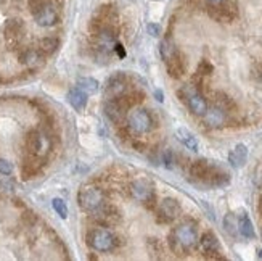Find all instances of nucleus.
<instances>
[{
  "label": "nucleus",
  "mask_w": 262,
  "mask_h": 261,
  "mask_svg": "<svg viewBox=\"0 0 262 261\" xmlns=\"http://www.w3.org/2000/svg\"><path fill=\"white\" fill-rule=\"evenodd\" d=\"M180 99L185 102V105L190 108V112L193 114H198V116H203L208 110V102L203 95L199 94L198 87L195 84H187L180 89Z\"/></svg>",
  "instance_id": "obj_4"
},
{
  "label": "nucleus",
  "mask_w": 262,
  "mask_h": 261,
  "mask_svg": "<svg viewBox=\"0 0 262 261\" xmlns=\"http://www.w3.org/2000/svg\"><path fill=\"white\" fill-rule=\"evenodd\" d=\"M238 234H241L245 239H253L256 235L253 223H251V220H249V216L246 213H241V216L238 218Z\"/></svg>",
  "instance_id": "obj_24"
},
{
  "label": "nucleus",
  "mask_w": 262,
  "mask_h": 261,
  "mask_svg": "<svg viewBox=\"0 0 262 261\" xmlns=\"http://www.w3.org/2000/svg\"><path fill=\"white\" fill-rule=\"evenodd\" d=\"M166 68H167V73L170 77H174V79H179L185 75L187 71V62H185V57L184 53H180L179 50L174 53L172 57L167 58L166 62Z\"/></svg>",
  "instance_id": "obj_15"
},
{
  "label": "nucleus",
  "mask_w": 262,
  "mask_h": 261,
  "mask_svg": "<svg viewBox=\"0 0 262 261\" xmlns=\"http://www.w3.org/2000/svg\"><path fill=\"white\" fill-rule=\"evenodd\" d=\"M126 76L124 75H114L113 77H109L108 84L105 87V97L106 100L111 99H119L126 94Z\"/></svg>",
  "instance_id": "obj_14"
},
{
  "label": "nucleus",
  "mask_w": 262,
  "mask_h": 261,
  "mask_svg": "<svg viewBox=\"0 0 262 261\" xmlns=\"http://www.w3.org/2000/svg\"><path fill=\"white\" fill-rule=\"evenodd\" d=\"M68 102L76 112H82L87 107V94L82 92L79 87H74L68 92Z\"/></svg>",
  "instance_id": "obj_19"
},
{
  "label": "nucleus",
  "mask_w": 262,
  "mask_h": 261,
  "mask_svg": "<svg viewBox=\"0 0 262 261\" xmlns=\"http://www.w3.org/2000/svg\"><path fill=\"white\" fill-rule=\"evenodd\" d=\"M208 13L211 18H214L216 21H222V23H229L231 20H235L236 15H238V8H236L235 2H230V0H224L221 3L216 5H209L208 7Z\"/></svg>",
  "instance_id": "obj_11"
},
{
  "label": "nucleus",
  "mask_w": 262,
  "mask_h": 261,
  "mask_svg": "<svg viewBox=\"0 0 262 261\" xmlns=\"http://www.w3.org/2000/svg\"><path fill=\"white\" fill-rule=\"evenodd\" d=\"M201 250H203L204 257L208 260H224L221 253V244H219L217 237L212 232H206L203 234V237L199 240Z\"/></svg>",
  "instance_id": "obj_12"
},
{
  "label": "nucleus",
  "mask_w": 262,
  "mask_h": 261,
  "mask_svg": "<svg viewBox=\"0 0 262 261\" xmlns=\"http://www.w3.org/2000/svg\"><path fill=\"white\" fill-rule=\"evenodd\" d=\"M52 206H53L55 213L62 218V220H66V218H68V206H66L63 198H53L52 200Z\"/></svg>",
  "instance_id": "obj_30"
},
{
  "label": "nucleus",
  "mask_w": 262,
  "mask_h": 261,
  "mask_svg": "<svg viewBox=\"0 0 262 261\" xmlns=\"http://www.w3.org/2000/svg\"><path fill=\"white\" fill-rule=\"evenodd\" d=\"M160 52H161V58L166 62L167 58H170L175 52H177V48H175V45L169 39H164L160 45Z\"/></svg>",
  "instance_id": "obj_29"
},
{
  "label": "nucleus",
  "mask_w": 262,
  "mask_h": 261,
  "mask_svg": "<svg viewBox=\"0 0 262 261\" xmlns=\"http://www.w3.org/2000/svg\"><path fill=\"white\" fill-rule=\"evenodd\" d=\"M163 163H164V166L169 168V169H172L175 166V163H177V158H175V153L170 149L167 150H164L163 151Z\"/></svg>",
  "instance_id": "obj_31"
},
{
  "label": "nucleus",
  "mask_w": 262,
  "mask_h": 261,
  "mask_svg": "<svg viewBox=\"0 0 262 261\" xmlns=\"http://www.w3.org/2000/svg\"><path fill=\"white\" fill-rule=\"evenodd\" d=\"M175 136H177L179 141L184 144L188 150H192V151H196V150H198V141H196V137H195L188 129H185V127H180V129H177Z\"/></svg>",
  "instance_id": "obj_22"
},
{
  "label": "nucleus",
  "mask_w": 262,
  "mask_h": 261,
  "mask_svg": "<svg viewBox=\"0 0 262 261\" xmlns=\"http://www.w3.org/2000/svg\"><path fill=\"white\" fill-rule=\"evenodd\" d=\"M105 202V193L98 186H84L77 193V203L84 211H94Z\"/></svg>",
  "instance_id": "obj_7"
},
{
  "label": "nucleus",
  "mask_w": 262,
  "mask_h": 261,
  "mask_svg": "<svg viewBox=\"0 0 262 261\" xmlns=\"http://www.w3.org/2000/svg\"><path fill=\"white\" fill-rule=\"evenodd\" d=\"M5 34H7L8 42H16L18 44V40H20L23 36V23L18 20L8 21L7 28H5Z\"/></svg>",
  "instance_id": "obj_23"
},
{
  "label": "nucleus",
  "mask_w": 262,
  "mask_h": 261,
  "mask_svg": "<svg viewBox=\"0 0 262 261\" xmlns=\"http://www.w3.org/2000/svg\"><path fill=\"white\" fill-rule=\"evenodd\" d=\"M11 173H13V165H11V163H10L8 160L0 158V174L10 176Z\"/></svg>",
  "instance_id": "obj_33"
},
{
  "label": "nucleus",
  "mask_w": 262,
  "mask_h": 261,
  "mask_svg": "<svg viewBox=\"0 0 262 261\" xmlns=\"http://www.w3.org/2000/svg\"><path fill=\"white\" fill-rule=\"evenodd\" d=\"M29 10L42 28H52L58 23V10L53 0H29Z\"/></svg>",
  "instance_id": "obj_2"
},
{
  "label": "nucleus",
  "mask_w": 262,
  "mask_h": 261,
  "mask_svg": "<svg viewBox=\"0 0 262 261\" xmlns=\"http://www.w3.org/2000/svg\"><path fill=\"white\" fill-rule=\"evenodd\" d=\"M90 213H92V221L101 227H111L121 223V211L118 210V206L111 203L103 202L94 211H90Z\"/></svg>",
  "instance_id": "obj_5"
},
{
  "label": "nucleus",
  "mask_w": 262,
  "mask_h": 261,
  "mask_svg": "<svg viewBox=\"0 0 262 261\" xmlns=\"http://www.w3.org/2000/svg\"><path fill=\"white\" fill-rule=\"evenodd\" d=\"M209 168H211V165L206 160L193 161L190 165V174L193 176V179H198L201 182H204L206 176H208V173H209Z\"/></svg>",
  "instance_id": "obj_21"
},
{
  "label": "nucleus",
  "mask_w": 262,
  "mask_h": 261,
  "mask_svg": "<svg viewBox=\"0 0 262 261\" xmlns=\"http://www.w3.org/2000/svg\"><path fill=\"white\" fill-rule=\"evenodd\" d=\"M261 234H262V232H261Z\"/></svg>",
  "instance_id": "obj_40"
},
{
  "label": "nucleus",
  "mask_w": 262,
  "mask_h": 261,
  "mask_svg": "<svg viewBox=\"0 0 262 261\" xmlns=\"http://www.w3.org/2000/svg\"><path fill=\"white\" fill-rule=\"evenodd\" d=\"M198 242V229L193 221L180 223L169 235V247L174 253H184L190 250Z\"/></svg>",
  "instance_id": "obj_1"
},
{
  "label": "nucleus",
  "mask_w": 262,
  "mask_h": 261,
  "mask_svg": "<svg viewBox=\"0 0 262 261\" xmlns=\"http://www.w3.org/2000/svg\"><path fill=\"white\" fill-rule=\"evenodd\" d=\"M60 45V42L57 37H44L39 42V50L45 55H52V53L57 52V48Z\"/></svg>",
  "instance_id": "obj_27"
},
{
  "label": "nucleus",
  "mask_w": 262,
  "mask_h": 261,
  "mask_svg": "<svg viewBox=\"0 0 262 261\" xmlns=\"http://www.w3.org/2000/svg\"><path fill=\"white\" fill-rule=\"evenodd\" d=\"M98 81L94 79V77H79L77 79V87L85 94H95L98 90Z\"/></svg>",
  "instance_id": "obj_26"
},
{
  "label": "nucleus",
  "mask_w": 262,
  "mask_h": 261,
  "mask_svg": "<svg viewBox=\"0 0 262 261\" xmlns=\"http://www.w3.org/2000/svg\"><path fill=\"white\" fill-rule=\"evenodd\" d=\"M26 149L29 151V155L39 156V158H45L47 153L52 149V141L45 132L33 131V132H29L26 137Z\"/></svg>",
  "instance_id": "obj_8"
},
{
  "label": "nucleus",
  "mask_w": 262,
  "mask_h": 261,
  "mask_svg": "<svg viewBox=\"0 0 262 261\" xmlns=\"http://www.w3.org/2000/svg\"><path fill=\"white\" fill-rule=\"evenodd\" d=\"M203 116H204V124L211 127V129H217V127H222L227 123V112H224L222 108H219L216 105L212 108H208Z\"/></svg>",
  "instance_id": "obj_16"
},
{
  "label": "nucleus",
  "mask_w": 262,
  "mask_h": 261,
  "mask_svg": "<svg viewBox=\"0 0 262 261\" xmlns=\"http://www.w3.org/2000/svg\"><path fill=\"white\" fill-rule=\"evenodd\" d=\"M20 62L28 66L29 70H39L44 66L45 60H44V53L40 50H34V48H29V50H24L20 55Z\"/></svg>",
  "instance_id": "obj_17"
},
{
  "label": "nucleus",
  "mask_w": 262,
  "mask_h": 261,
  "mask_svg": "<svg viewBox=\"0 0 262 261\" xmlns=\"http://www.w3.org/2000/svg\"><path fill=\"white\" fill-rule=\"evenodd\" d=\"M113 50H114L116 53H118V57H119V58H124V57H126V50H124V47L121 45L119 42H116Z\"/></svg>",
  "instance_id": "obj_35"
},
{
  "label": "nucleus",
  "mask_w": 262,
  "mask_h": 261,
  "mask_svg": "<svg viewBox=\"0 0 262 261\" xmlns=\"http://www.w3.org/2000/svg\"><path fill=\"white\" fill-rule=\"evenodd\" d=\"M212 65L208 62V60H201V63L198 65V70H196V75L199 76H209L212 73Z\"/></svg>",
  "instance_id": "obj_32"
},
{
  "label": "nucleus",
  "mask_w": 262,
  "mask_h": 261,
  "mask_svg": "<svg viewBox=\"0 0 262 261\" xmlns=\"http://www.w3.org/2000/svg\"><path fill=\"white\" fill-rule=\"evenodd\" d=\"M258 255H259V258H262V250H258Z\"/></svg>",
  "instance_id": "obj_39"
},
{
  "label": "nucleus",
  "mask_w": 262,
  "mask_h": 261,
  "mask_svg": "<svg viewBox=\"0 0 262 261\" xmlns=\"http://www.w3.org/2000/svg\"><path fill=\"white\" fill-rule=\"evenodd\" d=\"M147 31H148L150 36H153V37H156V36H160V34H161V28H160V24L150 23L148 26H147Z\"/></svg>",
  "instance_id": "obj_34"
},
{
  "label": "nucleus",
  "mask_w": 262,
  "mask_h": 261,
  "mask_svg": "<svg viewBox=\"0 0 262 261\" xmlns=\"http://www.w3.org/2000/svg\"><path fill=\"white\" fill-rule=\"evenodd\" d=\"M42 165H44V163H42V158L34 156V155H29L23 163V176L24 178H31V176H34L35 173H39Z\"/></svg>",
  "instance_id": "obj_20"
},
{
  "label": "nucleus",
  "mask_w": 262,
  "mask_h": 261,
  "mask_svg": "<svg viewBox=\"0 0 262 261\" xmlns=\"http://www.w3.org/2000/svg\"><path fill=\"white\" fill-rule=\"evenodd\" d=\"M127 108L121 103L118 99H111L105 102V107H103V112H105V116L111 121L113 124L121 126L124 121V113Z\"/></svg>",
  "instance_id": "obj_13"
},
{
  "label": "nucleus",
  "mask_w": 262,
  "mask_h": 261,
  "mask_svg": "<svg viewBox=\"0 0 262 261\" xmlns=\"http://www.w3.org/2000/svg\"><path fill=\"white\" fill-rule=\"evenodd\" d=\"M131 195L132 198L138 200V202L145 203L150 206V203H153L156 200L155 195V186L151 184L148 179H137L131 184Z\"/></svg>",
  "instance_id": "obj_10"
},
{
  "label": "nucleus",
  "mask_w": 262,
  "mask_h": 261,
  "mask_svg": "<svg viewBox=\"0 0 262 261\" xmlns=\"http://www.w3.org/2000/svg\"><path fill=\"white\" fill-rule=\"evenodd\" d=\"M246 160H248V149L243 144H238L229 153V163L233 168H241L246 163Z\"/></svg>",
  "instance_id": "obj_18"
},
{
  "label": "nucleus",
  "mask_w": 262,
  "mask_h": 261,
  "mask_svg": "<svg viewBox=\"0 0 262 261\" xmlns=\"http://www.w3.org/2000/svg\"><path fill=\"white\" fill-rule=\"evenodd\" d=\"M85 240H87V245L92 248V250L100 252V253L111 252L116 245L114 234L109 232L108 229H103L101 226L90 229L87 235H85Z\"/></svg>",
  "instance_id": "obj_3"
},
{
  "label": "nucleus",
  "mask_w": 262,
  "mask_h": 261,
  "mask_svg": "<svg viewBox=\"0 0 262 261\" xmlns=\"http://www.w3.org/2000/svg\"><path fill=\"white\" fill-rule=\"evenodd\" d=\"M182 213V206L175 198H164L158 203L156 208V220L158 223L169 224L175 221Z\"/></svg>",
  "instance_id": "obj_9"
},
{
  "label": "nucleus",
  "mask_w": 262,
  "mask_h": 261,
  "mask_svg": "<svg viewBox=\"0 0 262 261\" xmlns=\"http://www.w3.org/2000/svg\"><path fill=\"white\" fill-rule=\"evenodd\" d=\"M209 5H216V3H221V2H224V0H206Z\"/></svg>",
  "instance_id": "obj_37"
},
{
  "label": "nucleus",
  "mask_w": 262,
  "mask_h": 261,
  "mask_svg": "<svg viewBox=\"0 0 262 261\" xmlns=\"http://www.w3.org/2000/svg\"><path fill=\"white\" fill-rule=\"evenodd\" d=\"M214 103H216V107L222 108V110L227 112V113H230L231 110H235L233 100H231L230 97L227 94H224V92H216L214 94Z\"/></svg>",
  "instance_id": "obj_25"
},
{
  "label": "nucleus",
  "mask_w": 262,
  "mask_h": 261,
  "mask_svg": "<svg viewBox=\"0 0 262 261\" xmlns=\"http://www.w3.org/2000/svg\"><path fill=\"white\" fill-rule=\"evenodd\" d=\"M224 229L227 230L230 235H238V218L233 213H227L224 218Z\"/></svg>",
  "instance_id": "obj_28"
},
{
  "label": "nucleus",
  "mask_w": 262,
  "mask_h": 261,
  "mask_svg": "<svg viewBox=\"0 0 262 261\" xmlns=\"http://www.w3.org/2000/svg\"><path fill=\"white\" fill-rule=\"evenodd\" d=\"M127 127L133 134H147L153 129V118L145 108H133L127 114Z\"/></svg>",
  "instance_id": "obj_6"
},
{
  "label": "nucleus",
  "mask_w": 262,
  "mask_h": 261,
  "mask_svg": "<svg viewBox=\"0 0 262 261\" xmlns=\"http://www.w3.org/2000/svg\"><path fill=\"white\" fill-rule=\"evenodd\" d=\"M155 95H156V100H158V102H163V100H164V95H163L161 90H156Z\"/></svg>",
  "instance_id": "obj_36"
},
{
  "label": "nucleus",
  "mask_w": 262,
  "mask_h": 261,
  "mask_svg": "<svg viewBox=\"0 0 262 261\" xmlns=\"http://www.w3.org/2000/svg\"><path fill=\"white\" fill-rule=\"evenodd\" d=\"M258 210H259V213H261V216H262V197L259 198V203H258Z\"/></svg>",
  "instance_id": "obj_38"
}]
</instances>
